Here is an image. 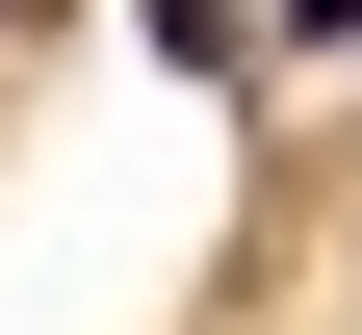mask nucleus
<instances>
[{"label": "nucleus", "mask_w": 362, "mask_h": 335, "mask_svg": "<svg viewBox=\"0 0 362 335\" xmlns=\"http://www.w3.org/2000/svg\"><path fill=\"white\" fill-rule=\"evenodd\" d=\"M285 52H362V0H285Z\"/></svg>", "instance_id": "2"}, {"label": "nucleus", "mask_w": 362, "mask_h": 335, "mask_svg": "<svg viewBox=\"0 0 362 335\" xmlns=\"http://www.w3.org/2000/svg\"><path fill=\"white\" fill-rule=\"evenodd\" d=\"M129 26H156L181 78H233V52H259V0H129Z\"/></svg>", "instance_id": "1"}]
</instances>
